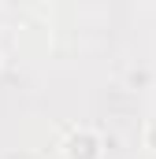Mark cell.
Here are the masks:
<instances>
[{
	"mask_svg": "<svg viewBox=\"0 0 156 159\" xmlns=\"http://www.w3.org/2000/svg\"><path fill=\"white\" fill-rule=\"evenodd\" d=\"M145 148H153V152H156V119L145 126Z\"/></svg>",
	"mask_w": 156,
	"mask_h": 159,
	"instance_id": "cell-2",
	"label": "cell"
},
{
	"mask_svg": "<svg viewBox=\"0 0 156 159\" xmlns=\"http://www.w3.org/2000/svg\"><path fill=\"white\" fill-rule=\"evenodd\" d=\"M63 159H100V137L89 126H75L63 137Z\"/></svg>",
	"mask_w": 156,
	"mask_h": 159,
	"instance_id": "cell-1",
	"label": "cell"
}]
</instances>
